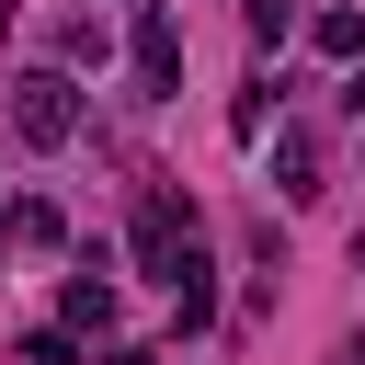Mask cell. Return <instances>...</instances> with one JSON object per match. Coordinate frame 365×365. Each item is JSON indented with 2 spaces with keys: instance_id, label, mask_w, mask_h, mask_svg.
Listing matches in <instances>:
<instances>
[{
  "instance_id": "4",
  "label": "cell",
  "mask_w": 365,
  "mask_h": 365,
  "mask_svg": "<svg viewBox=\"0 0 365 365\" xmlns=\"http://www.w3.org/2000/svg\"><path fill=\"white\" fill-rule=\"evenodd\" d=\"M274 182H285V205H308V194H319V148H308L297 125L274 137Z\"/></svg>"
},
{
  "instance_id": "11",
  "label": "cell",
  "mask_w": 365,
  "mask_h": 365,
  "mask_svg": "<svg viewBox=\"0 0 365 365\" xmlns=\"http://www.w3.org/2000/svg\"><path fill=\"white\" fill-rule=\"evenodd\" d=\"M342 103H354V114H365V68H354V80H342Z\"/></svg>"
},
{
  "instance_id": "12",
  "label": "cell",
  "mask_w": 365,
  "mask_h": 365,
  "mask_svg": "<svg viewBox=\"0 0 365 365\" xmlns=\"http://www.w3.org/2000/svg\"><path fill=\"white\" fill-rule=\"evenodd\" d=\"M0 240H11V217H0Z\"/></svg>"
},
{
  "instance_id": "2",
  "label": "cell",
  "mask_w": 365,
  "mask_h": 365,
  "mask_svg": "<svg viewBox=\"0 0 365 365\" xmlns=\"http://www.w3.org/2000/svg\"><path fill=\"white\" fill-rule=\"evenodd\" d=\"M137 91H148V103H160V91H182V23H171L160 0L137 11Z\"/></svg>"
},
{
  "instance_id": "8",
  "label": "cell",
  "mask_w": 365,
  "mask_h": 365,
  "mask_svg": "<svg viewBox=\"0 0 365 365\" xmlns=\"http://www.w3.org/2000/svg\"><path fill=\"white\" fill-rule=\"evenodd\" d=\"M11 240H23V251H57V240H68V217H57V205H46V194H34V205H23V217H11Z\"/></svg>"
},
{
  "instance_id": "9",
  "label": "cell",
  "mask_w": 365,
  "mask_h": 365,
  "mask_svg": "<svg viewBox=\"0 0 365 365\" xmlns=\"http://www.w3.org/2000/svg\"><path fill=\"white\" fill-rule=\"evenodd\" d=\"M240 23H251L262 46H285V34H297V11H285V0H240Z\"/></svg>"
},
{
  "instance_id": "7",
  "label": "cell",
  "mask_w": 365,
  "mask_h": 365,
  "mask_svg": "<svg viewBox=\"0 0 365 365\" xmlns=\"http://www.w3.org/2000/svg\"><path fill=\"white\" fill-rule=\"evenodd\" d=\"M57 57H80V68H103V57H114V34H103V23L80 11V23H57Z\"/></svg>"
},
{
  "instance_id": "10",
  "label": "cell",
  "mask_w": 365,
  "mask_h": 365,
  "mask_svg": "<svg viewBox=\"0 0 365 365\" xmlns=\"http://www.w3.org/2000/svg\"><path fill=\"white\" fill-rule=\"evenodd\" d=\"M103 365H160V354H148V342H114V354H103Z\"/></svg>"
},
{
  "instance_id": "1",
  "label": "cell",
  "mask_w": 365,
  "mask_h": 365,
  "mask_svg": "<svg viewBox=\"0 0 365 365\" xmlns=\"http://www.w3.org/2000/svg\"><path fill=\"white\" fill-rule=\"evenodd\" d=\"M11 125H23V148H68L80 137V80L68 68H23L11 80Z\"/></svg>"
},
{
  "instance_id": "3",
  "label": "cell",
  "mask_w": 365,
  "mask_h": 365,
  "mask_svg": "<svg viewBox=\"0 0 365 365\" xmlns=\"http://www.w3.org/2000/svg\"><path fill=\"white\" fill-rule=\"evenodd\" d=\"M171 319H182V331L217 319V262H205V251H182V274H171Z\"/></svg>"
},
{
  "instance_id": "6",
  "label": "cell",
  "mask_w": 365,
  "mask_h": 365,
  "mask_svg": "<svg viewBox=\"0 0 365 365\" xmlns=\"http://www.w3.org/2000/svg\"><path fill=\"white\" fill-rule=\"evenodd\" d=\"M228 137H240V148H262V137H274V91H262V80L228 103Z\"/></svg>"
},
{
  "instance_id": "5",
  "label": "cell",
  "mask_w": 365,
  "mask_h": 365,
  "mask_svg": "<svg viewBox=\"0 0 365 365\" xmlns=\"http://www.w3.org/2000/svg\"><path fill=\"white\" fill-rule=\"evenodd\" d=\"M308 46H319V57H365V11H354V0H331V11L308 23Z\"/></svg>"
}]
</instances>
